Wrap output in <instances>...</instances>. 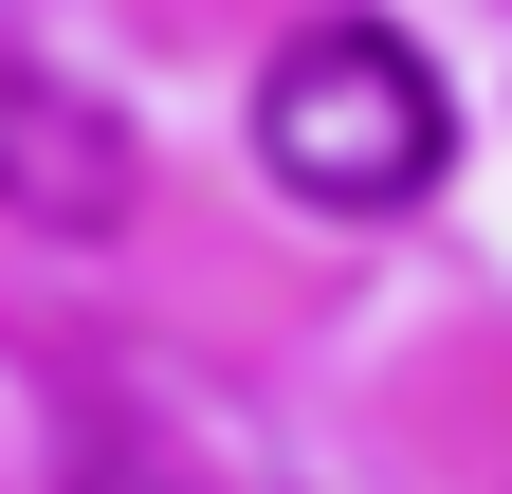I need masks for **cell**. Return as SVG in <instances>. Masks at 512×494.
Instances as JSON below:
<instances>
[{
    "mask_svg": "<svg viewBox=\"0 0 512 494\" xmlns=\"http://www.w3.org/2000/svg\"><path fill=\"white\" fill-rule=\"evenodd\" d=\"M0 202H19L37 238H110L128 220V129L74 110L55 74H0Z\"/></svg>",
    "mask_w": 512,
    "mask_h": 494,
    "instance_id": "7a4b0ae2",
    "label": "cell"
},
{
    "mask_svg": "<svg viewBox=\"0 0 512 494\" xmlns=\"http://www.w3.org/2000/svg\"><path fill=\"white\" fill-rule=\"evenodd\" d=\"M256 165H275L311 220H403L421 183L458 165V92L384 19H293L275 74H256Z\"/></svg>",
    "mask_w": 512,
    "mask_h": 494,
    "instance_id": "6da1fadb",
    "label": "cell"
},
{
    "mask_svg": "<svg viewBox=\"0 0 512 494\" xmlns=\"http://www.w3.org/2000/svg\"><path fill=\"white\" fill-rule=\"evenodd\" d=\"M110 494H147V476H110Z\"/></svg>",
    "mask_w": 512,
    "mask_h": 494,
    "instance_id": "3957f363",
    "label": "cell"
}]
</instances>
